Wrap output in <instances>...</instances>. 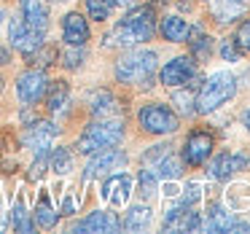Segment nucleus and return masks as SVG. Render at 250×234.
Returning <instances> with one entry per match:
<instances>
[{
	"label": "nucleus",
	"instance_id": "39448f33",
	"mask_svg": "<svg viewBox=\"0 0 250 234\" xmlns=\"http://www.w3.org/2000/svg\"><path fill=\"white\" fill-rule=\"evenodd\" d=\"M137 124H140V132L146 135H156V137H164V135H175L180 129V119L169 105L164 103H148L137 110Z\"/></svg>",
	"mask_w": 250,
	"mask_h": 234
},
{
	"label": "nucleus",
	"instance_id": "a19ab883",
	"mask_svg": "<svg viewBox=\"0 0 250 234\" xmlns=\"http://www.w3.org/2000/svg\"><path fill=\"white\" fill-rule=\"evenodd\" d=\"M169 0H151V6H167Z\"/></svg>",
	"mask_w": 250,
	"mask_h": 234
},
{
	"label": "nucleus",
	"instance_id": "f3484780",
	"mask_svg": "<svg viewBox=\"0 0 250 234\" xmlns=\"http://www.w3.org/2000/svg\"><path fill=\"white\" fill-rule=\"evenodd\" d=\"M19 8H22L19 17H22L33 30L49 33L51 17H49V3H46V0H19Z\"/></svg>",
	"mask_w": 250,
	"mask_h": 234
},
{
	"label": "nucleus",
	"instance_id": "c9c22d12",
	"mask_svg": "<svg viewBox=\"0 0 250 234\" xmlns=\"http://www.w3.org/2000/svg\"><path fill=\"white\" fill-rule=\"evenodd\" d=\"M234 41H237V46L242 49V54H250V19H245V22L239 24Z\"/></svg>",
	"mask_w": 250,
	"mask_h": 234
},
{
	"label": "nucleus",
	"instance_id": "37998d69",
	"mask_svg": "<svg viewBox=\"0 0 250 234\" xmlns=\"http://www.w3.org/2000/svg\"><path fill=\"white\" fill-rule=\"evenodd\" d=\"M51 3H67V0H51Z\"/></svg>",
	"mask_w": 250,
	"mask_h": 234
},
{
	"label": "nucleus",
	"instance_id": "473e14b6",
	"mask_svg": "<svg viewBox=\"0 0 250 234\" xmlns=\"http://www.w3.org/2000/svg\"><path fill=\"white\" fill-rule=\"evenodd\" d=\"M194 100H196V94L191 92V89H186V92H175L172 103L178 105V113H180V116H194V113H196Z\"/></svg>",
	"mask_w": 250,
	"mask_h": 234
},
{
	"label": "nucleus",
	"instance_id": "2eb2a0df",
	"mask_svg": "<svg viewBox=\"0 0 250 234\" xmlns=\"http://www.w3.org/2000/svg\"><path fill=\"white\" fill-rule=\"evenodd\" d=\"M132 194V175L113 172L110 178L103 180V199L113 207H124Z\"/></svg>",
	"mask_w": 250,
	"mask_h": 234
},
{
	"label": "nucleus",
	"instance_id": "6e6552de",
	"mask_svg": "<svg viewBox=\"0 0 250 234\" xmlns=\"http://www.w3.org/2000/svg\"><path fill=\"white\" fill-rule=\"evenodd\" d=\"M212 148H215V137H212L210 132L207 129H191L188 137H186L180 159H183L188 167H202V164H207Z\"/></svg>",
	"mask_w": 250,
	"mask_h": 234
},
{
	"label": "nucleus",
	"instance_id": "c756f323",
	"mask_svg": "<svg viewBox=\"0 0 250 234\" xmlns=\"http://www.w3.org/2000/svg\"><path fill=\"white\" fill-rule=\"evenodd\" d=\"M24 60H27V65L38 67V70H46V67H51L57 62V49H54V46H49V43H43V46H38L33 54L24 57Z\"/></svg>",
	"mask_w": 250,
	"mask_h": 234
},
{
	"label": "nucleus",
	"instance_id": "72a5a7b5",
	"mask_svg": "<svg viewBox=\"0 0 250 234\" xmlns=\"http://www.w3.org/2000/svg\"><path fill=\"white\" fill-rule=\"evenodd\" d=\"M199 199H202V186L196 183V180H191V183H186L183 194H180V205H188V207H194Z\"/></svg>",
	"mask_w": 250,
	"mask_h": 234
},
{
	"label": "nucleus",
	"instance_id": "b1692460",
	"mask_svg": "<svg viewBox=\"0 0 250 234\" xmlns=\"http://www.w3.org/2000/svg\"><path fill=\"white\" fill-rule=\"evenodd\" d=\"M151 170L156 172L159 180H178V178H180V170H183V159H180L178 153L169 151L167 156H162Z\"/></svg>",
	"mask_w": 250,
	"mask_h": 234
},
{
	"label": "nucleus",
	"instance_id": "f257e3e1",
	"mask_svg": "<svg viewBox=\"0 0 250 234\" xmlns=\"http://www.w3.org/2000/svg\"><path fill=\"white\" fill-rule=\"evenodd\" d=\"M156 35V14L153 6H132L121 22L105 35V46H119V49H132V46L148 43Z\"/></svg>",
	"mask_w": 250,
	"mask_h": 234
},
{
	"label": "nucleus",
	"instance_id": "4c0bfd02",
	"mask_svg": "<svg viewBox=\"0 0 250 234\" xmlns=\"http://www.w3.org/2000/svg\"><path fill=\"white\" fill-rule=\"evenodd\" d=\"M11 65V51L6 49V46H0V67Z\"/></svg>",
	"mask_w": 250,
	"mask_h": 234
},
{
	"label": "nucleus",
	"instance_id": "f704fd0d",
	"mask_svg": "<svg viewBox=\"0 0 250 234\" xmlns=\"http://www.w3.org/2000/svg\"><path fill=\"white\" fill-rule=\"evenodd\" d=\"M221 57H223V62H242V49L237 46V41H223L221 43Z\"/></svg>",
	"mask_w": 250,
	"mask_h": 234
},
{
	"label": "nucleus",
	"instance_id": "ea45409f",
	"mask_svg": "<svg viewBox=\"0 0 250 234\" xmlns=\"http://www.w3.org/2000/svg\"><path fill=\"white\" fill-rule=\"evenodd\" d=\"M242 127H245V129L250 132V108H248V110H245V113H242Z\"/></svg>",
	"mask_w": 250,
	"mask_h": 234
},
{
	"label": "nucleus",
	"instance_id": "79ce46f5",
	"mask_svg": "<svg viewBox=\"0 0 250 234\" xmlns=\"http://www.w3.org/2000/svg\"><path fill=\"white\" fill-rule=\"evenodd\" d=\"M3 19H6V11H3V8H0V24H3Z\"/></svg>",
	"mask_w": 250,
	"mask_h": 234
},
{
	"label": "nucleus",
	"instance_id": "e433bc0d",
	"mask_svg": "<svg viewBox=\"0 0 250 234\" xmlns=\"http://www.w3.org/2000/svg\"><path fill=\"white\" fill-rule=\"evenodd\" d=\"M76 194H67L65 196V202H62V215H73V213H76Z\"/></svg>",
	"mask_w": 250,
	"mask_h": 234
},
{
	"label": "nucleus",
	"instance_id": "f03ea898",
	"mask_svg": "<svg viewBox=\"0 0 250 234\" xmlns=\"http://www.w3.org/2000/svg\"><path fill=\"white\" fill-rule=\"evenodd\" d=\"M159 54L153 49H135L119 57L116 62V81L126 86H151V76L156 73Z\"/></svg>",
	"mask_w": 250,
	"mask_h": 234
},
{
	"label": "nucleus",
	"instance_id": "c85d7f7f",
	"mask_svg": "<svg viewBox=\"0 0 250 234\" xmlns=\"http://www.w3.org/2000/svg\"><path fill=\"white\" fill-rule=\"evenodd\" d=\"M57 60H60V65L65 70H78L83 65V60H86V51H83V46H67L65 43V49L57 51Z\"/></svg>",
	"mask_w": 250,
	"mask_h": 234
},
{
	"label": "nucleus",
	"instance_id": "2f4dec72",
	"mask_svg": "<svg viewBox=\"0 0 250 234\" xmlns=\"http://www.w3.org/2000/svg\"><path fill=\"white\" fill-rule=\"evenodd\" d=\"M156 183H159V178H156V172H153L151 167H143L140 170V175H137V194L143 196V199H151V196H156Z\"/></svg>",
	"mask_w": 250,
	"mask_h": 234
},
{
	"label": "nucleus",
	"instance_id": "9d476101",
	"mask_svg": "<svg viewBox=\"0 0 250 234\" xmlns=\"http://www.w3.org/2000/svg\"><path fill=\"white\" fill-rule=\"evenodd\" d=\"M46 89H49V78L38 67H30L17 78V97L22 105H38L43 100Z\"/></svg>",
	"mask_w": 250,
	"mask_h": 234
},
{
	"label": "nucleus",
	"instance_id": "a211bd4d",
	"mask_svg": "<svg viewBox=\"0 0 250 234\" xmlns=\"http://www.w3.org/2000/svg\"><path fill=\"white\" fill-rule=\"evenodd\" d=\"M89 22L78 11H70L62 17V41L67 46H86L89 41Z\"/></svg>",
	"mask_w": 250,
	"mask_h": 234
},
{
	"label": "nucleus",
	"instance_id": "7c9ffc66",
	"mask_svg": "<svg viewBox=\"0 0 250 234\" xmlns=\"http://www.w3.org/2000/svg\"><path fill=\"white\" fill-rule=\"evenodd\" d=\"M113 11H116L113 0H86V14L94 22H108L113 17Z\"/></svg>",
	"mask_w": 250,
	"mask_h": 234
},
{
	"label": "nucleus",
	"instance_id": "a18cd8bd",
	"mask_svg": "<svg viewBox=\"0 0 250 234\" xmlns=\"http://www.w3.org/2000/svg\"><path fill=\"white\" fill-rule=\"evenodd\" d=\"M237 3H245V0H237Z\"/></svg>",
	"mask_w": 250,
	"mask_h": 234
},
{
	"label": "nucleus",
	"instance_id": "20e7f679",
	"mask_svg": "<svg viewBox=\"0 0 250 234\" xmlns=\"http://www.w3.org/2000/svg\"><path fill=\"white\" fill-rule=\"evenodd\" d=\"M234 94H237V78L226 70H218L202 81L196 100H194V108H196V113H212L221 105H226Z\"/></svg>",
	"mask_w": 250,
	"mask_h": 234
},
{
	"label": "nucleus",
	"instance_id": "cd10ccee",
	"mask_svg": "<svg viewBox=\"0 0 250 234\" xmlns=\"http://www.w3.org/2000/svg\"><path fill=\"white\" fill-rule=\"evenodd\" d=\"M49 167L54 170L57 175H67L73 170V151L65 146H57L49 151Z\"/></svg>",
	"mask_w": 250,
	"mask_h": 234
},
{
	"label": "nucleus",
	"instance_id": "a878e982",
	"mask_svg": "<svg viewBox=\"0 0 250 234\" xmlns=\"http://www.w3.org/2000/svg\"><path fill=\"white\" fill-rule=\"evenodd\" d=\"M210 11L221 24H226L242 14V3H237V0H210Z\"/></svg>",
	"mask_w": 250,
	"mask_h": 234
},
{
	"label": "nucleus",
	"instance_id": "5701e85b",
	"mask_svg": "<svg viewBox=\"0 0 250 234\" xmlns=\"http://www.w3.org/2000/svg\"><path fill=\"white\" fill-rule=\"evenodd\" d=\"M151 218H153V213L148 205H135L124 213L121 229H126V232H143V229L151 226Z\"/></svg>",
	"mask_w": 250,
	"mask_h": 234
},
{
	"label": "nucleus",
	"instance_id": "bb28decb",
	"mask_svg": "<svg viewBox=\"0 0 250 234\" xmlns=\"http://www.w3.org/2000/svg\"><path fill=\"white\" fill-rule=\"evenodd\" d=\"M188 46H191V54H194V60H199V62H207V60H210V54H212V38H210V35H205L202 30H191Z\"/></svg>",
	"mask_w": 250,
	"mask_h": 234
},
{
	"label": "nucleus",
	"instance_id": "1a4fd4ad",
	"mask_svg": "<svg viewBox=\"0 0 250 234\" xmlns=\"http://www.w3.org/2000/svg\"><path fill=\"white\" fill-rule=\"evenodd\" d=\"M8 41H11V46L19 51V54L27 57V54H33L38 46L46 43V33L33 30L22 17H14L11 22H8Z\"/></svg>",
	"mask_w": 250,
	"mask_h": 234
},
{
	"label": "nucleus",
	"instance_id": "412c9836",
	"mask_svg": "<svg viewBox=\"0 0 250 234\" xmlns=\"http://www.w3.org/2000/svg\"><path fill=\"white\" fill-rule=\"evenodd\" d=\"M46 108L49 113H62V110L70 105V84L67 81H49V89H46Z\"/></svg>",
	"mask_w": 250,
	"mask_h": 234
},
{
	"label": "nucleus",
	"instance_id": "9b49d317",
	"mask_svg": "<svg viewBox=\"0 0 250 234\" xmlns=\"http://www.w3.org/2000/svg\"><path fill=\"white\" fill-rule=\"evenodd\" d=\"M202 229L205 232H250V223L242 221V218L231 215V213L226 210L223 205H218V202H212L210 207H207V218L202 221Z\"/></svg>",
	"mask_w": 250,
	"mask_h": 234
},
{
	"label": "nucleus",
	"instance_id": "f8f14e48",
	"mask_svg": "<svg viewBox=\"0 0 250 234\" xmlns=\"http://www.w3.org/2000/svg\"><path fill=\"white\" fill-rule=\"evenodd\" d=\"M248 167H250V153L248 151H237V153L223 151L207 164V172L215 180H229L234 172H242V170H248Z\"/></svg>",
	"mask_w": 250,
	"mask_h": 234
},
{
	"label": "nucleus",
	"instance_id": "4be33fe9",
	"mask_svg": "<svg viewBox=\"0 0 250 234\" xmlns=\"http://www.w3.org/2000/svg\"><path fill=\"white\" fill-rule=\"evenodd\" d=\"M159 33H162V38L169 41V43H186L188 35H191V24L180 17H164L162 22H159Z\"/></svg>",
	"mask_w": 250,
	"mask_h": 234
},
{
	"label": "nucleus",
	"instance_id": "0eeeda50",
	"mask_svg": "<svg viewBox=\"0 0 250 234\" xmlns=\"http://www.w3.org/2000/svg\"><path fill=\"white\" fill-rule=\"evenodd\" d=\"M126 162H129L126 151H121V148H116V146L103 148V151H97V153H89L86 170H83V180H92V178H97V175L121 170V167H126Z\"/></svg>",
	"mask_w": 250,
	"mask_h": 234
},
{
	"label": "nucleus",
	"instance_id": "7ed1b4c3",
	"mask_svg": "<svg viewBox=\"0 0 250 234\" xmlns=\"http://www.w3.org/2000/svg\"><path fill=\"white\" fill-rule=\"evenodd\" d=\"M121 140H124V121H121L119 116L97 119L78 135L76 151L83 153V156H89V153H97V151H103V148L119 146Z\"/></svg>",
	"mask_w": 250,
	"mask_h": 234
},
{
	"label": "nucleus",
	"instance_id": "393cba45",
	"mask_svg": "<svg viewBox=\"0 0 250 234\" xmlns=\"http://www.w3.org/2000/svg\"><path fill=\"white\" fill-rule=\"evenodd\" d=\"M8 221H11V226L17 229V232H22V234H27V232H33V229H35L33 213H27V207H24V199H22V196H19V199L14 202Z\"/></svg>",
	"mask_w": 250,
	"mask_h": 234
},
{
	"label": "nucleus",
	"instance_id": "c03bdc74",
	"mask_svg": "<svg viewBox=\"0 0 250 234\" xmlns=\"http://www.w3.org/2000/svg\"><path fill=\"white\" fill-rule=\"evenodd\" d=\"M0 92H3V78H0Z\"/></svg>",
	"mask_w": 250,
	"mask_h": 234
},
{
	"label": "nucleus",
	"instance_id": "58836bf2",
	"mask_svg": "<svg viewBox=\"0 0 250 234\" xmlns=\"http://www.w3.org/2000/svg\"><path fill=\"white\" fill-rule=\"evenodd\" d=\"M113 3H116V6H121V8H132L137 0H113Z\"/></svg>",
	"mask_w": 250,
	"mask_h": 234
},
{
	"label": "nucleus",
	"instance_id": "6ab92c4d",
	"mask_svg": "<svg viewBox=\"0 0 250 234\" xmlns=\"http://www.w3.org/2000/svg\"><path fill=\"white\" fill-rule=\"evenodd\" d=\"M89 110H92L94 119H110V116L119 113V100L110 89H97V92L89 94Z\"/></svg>",
	"mask_w": 250,
	"mask_h": 234
},
{
	"label": "nucleus",
	"instance_id": "aec40b11",
	"mask_svg": "<svg viewBox=\"0 0 250 234\" xmlns=\"http://www.w3.org/2000/svg\"><path fill=\"white\" fill-rule=\"evenodd\" d=\"M33 221L38 229H54L57 221H60V213L51 205L49 191H41L38 194V202H35V210H33Z\"/></svg>",
	"mask_w": 250,
	"mask_h": 234
},
{
	"label": "nucleus",
	"instance_id": "49530a36",
	"mask_svg": "<svg viewBox=\"0 0 250 234\" xmlns=\"http://www.w3.org/2000/svg\"><path fill=\"white\" fill-rule=\"evenodd\" d=\"M207 3H210V0H207Z\"/></svg>",
	"mask_w": 250,
	"mask_h": 234
},
{
	"label": "nucleus",
	"instance_id": "dca6fc26",
	"mask_svg": "<svg viewBox=\"0 0 250 234\" xmlns=\"http://www.w3.org/2000/svg\"><path fill=\"white\" fill-rule=\"evenodd\" d=\"M121 229V218L110 210H94L89 213L83 221L73 223V232H94V234H105V232H119Z\"/></svg>",
	"mask_w": 250,
	"mask_h": 234
},
{
	"label": "nucleus",
	"instance_id": "4468645a",
	"mask_svg": "<svg viewBox=\"0 0 250 234\" xmlns=\"http://www.w3.org/2000/svg\"><path fill=\"white\" fill-rule=\"evenodd\" d=\"M194 76H196L194 57H175V60H169L167 65L159 70V81H162L164 86H183V84H188Z\"/></svg>",
	"mask_w": 250,
	"mask_h": 234
},
{
	"label": "nucleus",
	"instance_id": "423d86ee",
	"mask_svg": "<svg viewBox=\"0 0 250 234\" xmlns=\"http://www.w3.org/2000/svg\"><path fill=\"white\" fill-rule=\"evenodd\" d=\"M57 135H60L57 124L43 121V119H33L22 129V146L27 148V151H33L35 156H38V153H49V148L54 146Z\"/></svg>",
	"mask_w": 250,
	"mask_h": 234
},
{
	"label": "nucleus",
	"instance_id": "ddd939ff",
	"mask_svg": "<svg viewBox=\"0 0 250 234\" xmlns=\"http://www.w3.org/2000/svg\"><path fill=\"white\" fill-rule=\"evenodd\" d=\"M199 229H202V213H196L194 207L178 205L164 213L162 232H199Z\"/></svg>",
	"mask_w": 250,
	"mask_h": 234
}]
</instances>
